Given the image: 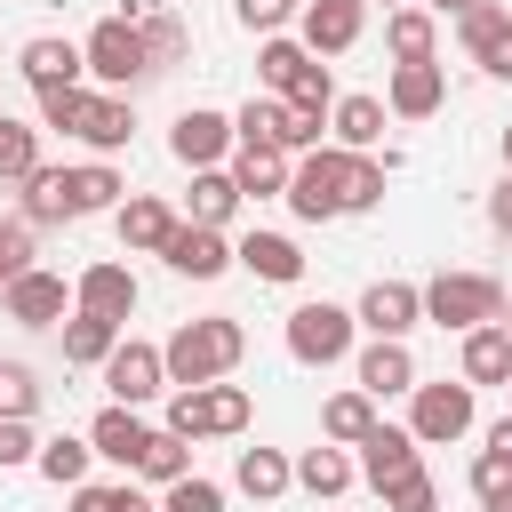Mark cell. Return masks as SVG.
<instances>
[{
  "label": "cell",
  "instance_id": "obj_53",
  "mask_svg": "<svg viewBox=\"0 0 512 512\" xmlns=\"http://www.w3.org/2000/svg\"><path fill=\"white\" fill-rule=\"evenodd\" d=\"M480 512H512V480H504V488H488V496H480Z\"/></svg>",
  "mask_w": 512,
  "mask_h": 512
},
{
  "label": "cell",
  "instance_id": "obj_27",
  "mask_svg": "<svg viewBox=\"0 0 512 512\" xmlns=\"http://www.w3.org/2000/svg\"><path fill=\"white\" fill-rule=\"evenodd\" d=\"M384 96H336V112H328V128H336V144L344 152H376L384 144Z\"/></svg>",
  "mask_w": 512,
  "mask_h": 512
},
{
  "label": "cell",
  "instance_id": "obj_52",
  "mask_svg": "<svg viewBox=\"0 0 512 512\" xmlns=\"http://www.w3.org/2000/svg\"><path fill=\"white\" fill-rule=\"evenodd\" d=\"M488 448H496V456H512V416H496V424H488Z\"/></svg>",
  "mask_w": 512,
  "mask_h": 512
},
{
  "label": "cell",
  "instance_id": "obj_3",
  "mask_svg": "<svg viewBox=\"0 0 512 512\" xmlns=\"http://www.w3.org/2000/svg\"><path fill=\"white\" fill-rule=\"evenodd\" d=\"M80 56H88V80L112 88V96H128L136 80H152V48H144L136 16H104V24L80 40Z\"/></svg>",
  "mask_w": 512,
  "mask_h": 512
},
{
  "label": "cell",
  "instance_id": "obj_31",
  "mask_svg": "<svg viewBox=\"0 0 512 512\" xmlns=\"http://www.w3.org/2000/svg\"><path fill=\"white\" fill-rule=\"evenodd\" d=\"M352 480H360V456H344L336 440H320V448L296 456V488H312V496H344Z\"/></svg>",
  "mask_w": 512,
  "mask_h": 512
},
{
  "label": "cell",
  "instance_id": "obj_38",
  "mask_svg": "<svg viewBox=\"0 0 512 512\" xmlns=\"http://www.w3.org/2000/svg\"><path fill=\"white\" fill-rule=\"evenodd\" d=\"M88 456H96L88 440H40V456H32V472H40L48 488H80V480H88Z\"/></svg>",
  "mask_w": 512,
  "mask_h": 512
},
{
  "label": "cell",
  "instance_id": "obj_48",
  "mask_svg": "<svg viewBox=\"0 0 512 512\" xmlns=\"http://www.w3.org/2000/svg\"><path fill=\"white\" fill-rule=\"evenodd\" d=\"M288 104H304V112H336V80H328V56H312V64L296 72Z\"/></svg>",
  "mask_w": 512,
  "mask_h": 512
},
{
  "label": "cell",
  "instance_id": "obj_15",
  "mask_svg": "<svg viewBox=\"0 0 512 512\" xmlns=\"http://www.w3.org/2000/svg\"><path fill=\"white\" fill-rule=\"evenodd\" d=\"M424 320V288L416 280H368V296H360V328L368 336H408Z\"/></svg>",
  "mask_w": 512,
  "mask_h": 512
},
{
  "label": "cell",
  "instance_id": "obj_22",
  "mask_svg": "<svg viewBox=\"0 0 512 512\" xmlns=\"http://www.w3.org/2000/svg\"><path fill=\"white\" fill-rule=\"evenodd\" d=\"M240 272H256V280H272V288H296V280H304V248H296L288 232H248V240H240Z\"/></svg>",
  "mask_w": 512,
  "mask_h": 512
},
{
  "label": "cell",
  "instance_id": "obj_45",
  "mask_svg": "<svg viewBox=\"0 0 512 512\" xmlns=\"http://www.w3.org/2000/svg\"><path fill=\"white\" fill-rule=\"evenodd\" d=\"M32 248H40V224H24V216H0V288H8L16 272H32Z\"/></svg>",
  "mask_w": 512,
  "mask_h": 512
},
{
  "label": "cell",
  "instance_id": "obj_49",
  "mask_svg": "<svg viewBox=\"0 0 512 512\" xmlns=\"http://www.w3.org/2000/svg\"><path fill=\"white\" fill-rule=\"evenodd\" d=\"M32 456H40L32 416H0V472H16V464H32Z\"/></svg>",
  "mask_w": 512,
  "mask_h": 512
},
{
  "label": "cell",
  "instance_id": "obj_50",
  "mask_svg": "<svg viewBox=\"0 0 512 512\" xmlns=\"http://www.w3.org/2000/svg\"><path fill=\"white\" fill-rule=\"evenodd\" d=\"M232 16H240L248 32H280L288 16H304V0H232Z\"/></svg>",
  "mask_w": 512,
  "mask_h": 512
},
{
  "label": "cell",
  "instance_id": "obj_37",
  "mask_svg": "<svg viewBox=\"0 0 512 512\" xmlns=\"http://www.w3.org/2000/svg\"><path fill=\"white\" fill-rule=\"evenodd\" d=\"M136 32H144V48H152V72L184 64V48H192V24H184V16H168V8H160V16H144V8H136Z\"/></svg>",
  "mask_w": 512,
  "mask_h": 512
},
{
  "label": "cell",
  "instance_id": "obj_26",
  "mask_svg": "<svg viewBox=\"0 0 512 512\" xmlns=\"http://www.w3.org/2000/svg\"><path fill=\"white\" fill-rule=\"evenodd\" d=\"M128 136H136V112H128V96H112V88H104V96H88V120H80V144H88L96 160H112V152H120Z\"/></svg>",
  "mask_w": 512,
  "mask_h": 512
},
{
  "label": "cell",
  "instance_id": "obj_19",
  "mask_svg": "<svg viewBox=\"0 0 512 512\" xmlns=\"http://www.w3.org/2000/svg\"><path fill=\"white\" fill-rule=\"evenodd\" d=\"M144 440H152V424L128 408V400H112V408H96V424H88V448L104 456V464H128L136 472V456H144Z\"/></svg>",
  "mask_w": 512,
  "mask_h": 512
},
{
  "label": "cell",
  "instance_id": "obj_9",
  "mask_svg": "<svg viewBox=\"0 0 512 512\" xmlns=\"http://www.w3.org/2000/svg\"><path fill=\"white\" fill-rule=\"evenodd\" d=\"M160 264H168L176 280H224V272L240 264V240H224L216 224H192V216H184V224L168 232V248H160Z\"/></svg>",
  "mask_w": 512,
  "mask_h": 512
},
{
  "label": "cell",
  "instance_id": "obj_21",
  "mask_svg": "<svg viewBox=\"0 0 512 512\" xmlns=\"http://www.w3.org/2000/svg\"><path fill=\"white\" fill-rule=\"evenodd\" d=\"M360 392H376V400L416 392V352H408V336H376V344L360 352Z\"/></svg>",
  "mask_w": 512,
  "mask_h": 512
},
{
  "label": "cell",
  "instance_id": "obj_41",
  "mask_svg": "<svg viewBox=\"0 0 512 512\" xmlns=\"http://www.w3.org/2000/svg\"><path fill=\"white\" fill-rule=\"evenodd\" d=\"M376 496H384V512H440V480H432L424 464H416V472H400V480H384Z\"/></svg>",
  "mask_w": 512,
  "mask_h": 512
},
{
  "label": "cell",
  "instance_id": "obj_51",
  "mask_svg": "<svg viewBox=\"0 0 512 512\" xmlns=\"http://www.w3.org/2000/svg\"><path fill=\"white\" fill-rule=\"evenodd\" d=\"M488 224H496V232H504V240H512V176H504V184H496V192H488Z\"/></svg>",
  "mask_w": 512,
  "mask_h": 512
},
{
  "label": "cell",
  "instance_id": "obj_43",
  "mask_svg": "<svg viewBox=\"0 0 512 512\" xmlns=\"http://www.w3.org/2000/svg\"><path fill=\"white\" fill-rule=\"evenodd\" d=\"M80 120H88V88H80V80H72V88H40V128L80 136Z\"/></svg>",
  "mask_w": 512,
  "mask_h": 512
},
{
  "label": "cell",
  "instance_id": "obj_12",
  "mask_svg": "<svg viewBox=\"0 0 512 512\" xmlns=\"http://www.w3.org/2000/svg\"><path fill=\"white\" fill-rule=\"evenodd\" d=\"M240 136H232V120L224 112H208V104H192V112H176V128H168V152L184 160V168H224V152H232Z\"/></svg>",
  "mask_w": 512,
  "mask_h": 512
},
{
  "label": "cell",
  "instance_id": "obj_8",
  "mask_svg": "<svg viewBox=\"0 0 512 512\" xmlns=\"http://www.w3.org/2000/svg\"><path fill=\"white\" fill-rule=\"evenodd\" d=\"M472 392H480V384H464V376H456V384H416V392H408V400H416V408H408V432H416L424 448L464 440V432H472V416H480V400H472Z\"/></svg>",
  "mask_w": 512,
  "mask_h": 512
},
{
  "label": "cell",
  "instance_id": "obj_25",
  "mask_svg": "<svg viewBox=\"0 0 512 512\" xmlns=\"http://www.w3.org/2000/svg\"><path fill=\"white\" fill-rule=\"evenodd\" d=\"M512 376V320L464 328V384H504Z\"/></svg>",
  "mask_w": 512,
  "mask_h": 512
},
{
  "label": "cell",
  "instance_id": "obj_44",
  "mask_svg": "<svg viewBox=\"0 0 512 512\" xmlns=\"http://www.w3.org/2000/svg\"><path fill=\"white\" fill-rule=\"evenodd\" d=\"M384 168H392V160L352 152V176H344V216H360V208H376V200H384Z\"/></svg>",
  "mask_w": 512,
  "mask_h": 512
},
{
  "label": "cell",
  "instance_id": "obj_34",
  "mask_svg": "<svg viewBox=\"0 0 512 512\" xmlns=\"http://www.w3.org/2000/svg\"><path fill=\"white\" fill-rule=\"evenodd\" d=\"M304 64H312V48H304V40H288V32H264V48H256V80H264V96H288Z\"/></svg>",
  "mask_w": 512,
  "mask_h": 512
},
{
  "label": "cell",
  "instance_id": "obj_14",
  "mask_svg": "<svg viewBox=\"0 0 512 512\" xmlns=\"http://www.w3.org/2000/svg\"><path fill=\"white\" fill-rule=\"evenodd\" d=\"M112 224H120V248H128V256H160L184 216H176L168 200H152V192H128V200L112 208Z\"/></svg>",
  "mask_w": 512,
  "mask_h": 512
},
{
  "label": "cell",
  "instance_id": "obj_4",
  "mask_svg": "<svg viewBox=\"0 0 512 512\" xmlns=\"http://www.w3.org/2000/svg\"><path fill=\"white\" fill-rule=\"evenodd\" d=\"M424 320L432 328H488V320H504V280H488V272H440V280H424Z\"/></svg>",
  "mask_w": 512,
  "mask_h": 512
},
{
  "label": "cell",
  "instance_id": "obj_39",
  "mask_svg": "<svg viewBox=\"0 0 512 512\" xmlns=\"http://www.w3.org/2000/svg\"><path fill=\"white\" fill-rule=\"evenodd\" d=\"M280 128H288V96H248L232 112V136L240 144H280Z\"/></svg>",
  "mask_w": 512,
  "mask_h": 512
},
{
  "label": "cell",
  "instance_id": "obj_36",
  "mask_svg": "<svg viewBox=\"0 0 512 512\" xmlns=\"http://www.w3.org/2000/svg\"><path fill=\"white\" fill-rule=\"evenodd\" d=\"M32 168H40V128L16 120V112H0V184H24Z\"/></svg>",
  "mask_w": 512,
  "mask_h": 512
},
{
  "label": "cell",
  "instance_id": "obj_2",
  "mask_svg": "<svg viewBox=\"0 0 512 512\" xmlns=\"http://www.w3.org/2000/svg\"><path fill=\"white\" fill-rule=\"evenodd\" d=\"M168 432H184V440H232V432H248V384H232V376L176 384L168 392Z\"/></svg>",
  "mask_w": 512,
  "mask_h": 512
},
{
  "label": "cell",
  "instance_id": "obj_23",
  "mask_svg": "<svg viewBox=\"0 0 512 512\" xmlns=\"http://www.w3.org/2000/svg\"><path fill=\"white\" fill-rule=\"evenodd\" d=\"M456 40H464V56L488 72V64L512 48V8H504V0H480V8H464V16H456Z\"/></svg>",
  "mask_w": 512,
  "mask_h": 512
},
{
  "label": "cell",
  "instance_id": "obj_20",
  "mask_svg": "<svg viewBox=\"0 0 512 512\" xmlns=\"http://www.w3.org/2000/svg\"><path fill=\"white\" fill-rule=\"evenodd\" d=\"M72 296H80V312H104V320L128 328V312H136V272H128V264H88V272L72 280Z\"/></svg>",
  "mask_w": 512,
  "mask_h": 512
},
{
  "label": "cell",
  "instance_id": "obj_57",
  "mask_svg": "<svg viewBox=\"0 0 512 512\" xmlns=\"http://www.w3.org/2000/svg\"><path fill=\"white\" fill-rule=\"evenodd\" d=\"M504 392H512V376H504Z\"/></svg>",
  "mask_w": 512,
  "mask_h": 512
},
{
  "label": "cell",
  "instance_id": "obj_13",
  "mask_svg": "<svg viewBox=\"0 0 512 512\" xmlns=\"http://www.w3.org/2000/svg\"><path fill=\"white\" fill-rule=\"evenodd\" d=\"M16 216L24 224H40V232H56V224H72L80 216V200H72V168H32L24 184H16Z\"/></svg>",
  "mask_w": 512,
  "mask_h": 512
},
{
  "label": "cell",
  "instance_id": "obj_55",
  "mask_svg": "<svg viewBox=\"0 0 512 512\" xmlns=\"http://www.w3.org/2000/svg\"><path fill=\"white\" fill-rule=\"evenodd\" d=\"M504 176H512V128H504Z\"/></svg>",
  "mask_w": 512,
  "mask_h": 512
},
{
  "label": "cell",
  "instance_id": "obj_47",
  "mask_svg": "<svg viewBox=\"0 0 512 512\" xmlns=\"http://www.w3.org/2000/svg\"><path fill=\"white\" fill-rule=\"evenodd\" d=\"M0 416H40V376L24 360H0Z\"/></svg>",
  "mask_w": 512,
  "mask_h": 512
},
{
  "label": "cell",
  "instance_id": "obj_10",
  "mask_svg": "<svg viewBox=\"0 0 512 512\" xmlns=\"http://www.w3.org/2000/svg\"><path fill=\"white\" fill-rule=\"evenodd\" d=\"M360 32H368V0H304V16H296V40L312 56H344V48H360Z\"/></svg>",
  "mask_w": 512,
  "mask_h": 512
},
{
  "label": "cell",
  "instance_id": "obj_56",
  "mask_svg": "<svg viewBox=\"0 0 512 512\" xmlns=\"http://www.w3.org/2000/svg\"><path fill=\"white\" fill-rule=\"evenodd\" d=\"M368 8H408V0H368Z\"/></svg>",
  "mask_w": 512,
  "mask_h": 512
},
{
  "label": "cell",
  "instance_id": "obj_6",
  "mask_svg": "<svg viewBox=\"0 0 512 512\" xmlns=\"http://www.w3.org/2000/svg\"><path fill=\"white\" fill-rule=\"evenodd\" d=\"M352 328H360V312L312 296V304L288 312V360H296V368H336V360L352 352Z\"/></svg>",
  "mask_w": 512,
  "mask_h": 512
},
{
  "label": "cell",
  "instance_id": "obj_32",
  "mask_svg": "<svg viewBox=\"0 0 512 512\" xmlns=\"http://www.w3.org/2000/svg\"><path fill=\"white\" fill-rule=\"evenodd\" d=\"M184 208H192V224H232V208H240V184H232V168H192V192H184Z\"/></svg>",
  "mask_w": 512,
  "mask_h": 512
},
{
  "label": "cell",
  "instance_id": "obj_16",
  "mask_svg": "<svg viewBox=\"0 0 512 512\" xmlns=\"http://www.w3.org/2000/svg\"><path fill=\"white\" fill-rule=\"evenodd\" d=\"M416 464H424V440L408 424H368V440H360V480L368 488H384V480H400Z\"/></svg>",
  "mask_w": 512,
  "mask_h": 512
},
{
  "label": "cell",
  "instance_id": "obj_46",
  "mask_svg": "<svg viewBox=\"0 0 512 512\" xmlns=\"http://www.w3.org/2000/svg\"><path fill=\"white\" fill-rule=\"evenodd\" d=\"M160 512H224V488H216V480H200V472H184V480H168V488H160Z\"/></svg>",
  "mask_w": 512,
  "mask_h": 512
},
{
  "label": "cell",
  "instance_id": "obj_7",
  "mask_svg": "<svg viewBox=\"0 0 512 512\" xmlns=\"http://www.w3.org/2000/svg\"><path fill=\"white\" fill-rule=\"evenodd\" d=\"M0 312H8L16 328H64V320L80 312V296L64 288V272H48V264H32V272H16V280L0 288Z\"/></svg>",
  "mask_w": 512,
  "mask_h": 512
},
{
  "label": "cell",
  "instance_id": "obj_33",
  "mask_svg": "<svg viewBox=\"0 0 512 512\" xmlns=\"http://www.w3.org/2000/svg\"><path fill=\"white\" fill-rule=\"evenodd\" d=\"M368 424H376V392H336L328 408H320V440H336V448H360L368 440Z\"/></svg>",
  "mask_w": 512,
  "mask_h": 512
},
{
  "label": "cell",
  "instance_id": "obj_40",
  "mask_svg": "<svg viewBox=\"0 0 512 512\" xmlns=\"http://www.w3.org/2000/svg\"><path fill=\"white\" fill-rule=\"evenodd\" d=\"M120 168L112 160H88V168H72V200H80V216H96V208H120Z\"/></svg>",
  "mask_w": 512,
  "mask_h": 512
},
{
  "label": "cell",
  "instance_id": "obj_42",
  "mask_svg": "<svg viewBox=\"0 0 512 512\" xmlns=\"http://www.w3.org/2000/svg\"><path fill=\"white\" fill-rule=\"evenodd\" d=\"M64 496H72V512H160V504H152L144 488H128V480H120V488H96V480H80V488H64Z\"/></svg>",
  "mask_w": 512,
  "mask_h": 512
},
{
  "label": "cell",
  "instance_id": "obj_1",
  "mask_svg": "<svg viewBox=\"0 0 512 512\" xmlns=\"http://www.w3.org/2000/svg\"><path fill=\"white\" fill-rule=\"evenodd\" d=\"M160 360H168V384H216V376H232V368L248 360V328H240L232 312L184 320V328L160 344Z\"/></svg>",
  "mask_w": 512,
  "mask_h": 512
},
{
  "label": "cell",
  "instance_id": "obj_35",
  "mask_svg": "<svg viewBox=\"0 0 512 512\" xmlns=\"http://www.w3.org/2000/svg\"><path fill=\"white\" fill-rule=\"evenodd\" d=\"M184 472H192V440L160 424V432L144 440V456H136V480H152V488H168V480H184Z\"/></svg>",
  "mask_w": 512,
  "mask_h": 512
},
{
  "label": "cell",
  "instance_id": "obj_17",
  "mask_svg": "<svg viewBox=\"0 0 512 512\" xmlns=\"http://www.w3.org/2000/svg\"><path fill=\"white\" fill-rule=\"evenodd\" d=\"M16 72H24L32 96H40V88H72V80L88 72V56H80L72 40H56V32H32V40L16 48Z\"/></svg>",
  "mask_w": 512,
  "mask_h": 512
},
{
  "label": "cell",
  "instance_id": "obj_5",
  "mask_svg": "<svg viewBox=\"0 0 512 512\" xmlns=\"http://www.w3.org/2000/svg\"><path fill=\"white\" fill-rule=\"evenodd\" d=\"M344 176H352V152L344 144H320V152H304L296 168H288V208H296V224H328V216H344Z\"/></svg>",
  "mask_w": 512,
  "mask_h": 512
},
{
  "label": "cell",
  "instance_id": "obj_28",
  "mask_svg": "<svg viewBox=\"0 0 512 512\" xmlns=\"http://www.w3.org/2000/svg\"><path fill=\"white\" fill-rule=\"evenodd\" d=\"M232 488H240V496H256V504H272V496H288V488H296V464H288L280 448H240Z\"/></svg>",
  "mask_w": 512,
  "mask_h": 512
},
{
  "label": "cell",
  "instance_id": "obj_11",
  "mask_svg": "<svg viewBox=\"0 0 512 512\" xmlns=\"http://www.w3.org/2000/svg\"><path fill=\"white\" fill-rule=\"evenodd\" d=\"M104 384H112V400H128V408H144L152 392H168V360H160V344L120 336L112 360H104Z\"/></svg>",
  "mask_w": 512,
  "mask_h": 512
},
{
  "label": "cell",
  "instance_id": "obj_54",
  "mask_svg": "<svg viewBox=\"0 0 512 512\" xmlns=\"http://www.w3.org/2000/svg\"><path fill=\"white\" fill-rule=\"evenodd\" d=\"M432 16H464V8H480V0H424Z\"/></svg>",
  "mask_w": 512,
  "mask_h": 512
},
{
  "label": "cell",
  "instance_id": "obj_18",
  "mask_svg": "<svg viewBox=\"0 0 512 512\" xmlns=\"http://www.w3.org/2000/svg\"><path fill=\"white\" fill-rule=\"evenodd\" d=\"M392 120H432L448 104V72L440 64H392V88H384Z\"/></svg>",
  "mask_w": 512,
  "mask_h": 512
},
{
  "label": "cell",
  "instance_id": "obj_24",
  "mask_svg": "<svg viewBox=\"0 0 512 512\" xmlns=\"http://www.w3.org/2000/svg\"><path fill=\"white\" fill-rule=\"evenodd\" d=\"M232 184H240V200H280L288 192V152L280 144H240L232 152Z\"/></svg>",
  "mask_w": 512,
  "mask_h": 512
},
{
  "label": "cell",
  "instance_id": "obj_30",
  "mask_svg": "<svg viewBox=\"0 0 512 512\" xmlns=\"http://www.w3.org/2000/svg\"><path fill=\"white\" fill-rule=\"evenodd\" d=\"M112 344H120V320H104V312H72L64 320V368H104Z\"/></svg>",
  "mask_w": 512,
  "mask_h": 512
},
{
  "label": "cell",
  "instance_id": "obj_29",
  "mask_svg": "<svg viewBox=\"0 0 512 512\" xmlns=\"http://www.w3.org/2000/svg\"><path fill=\"white\" fill-rule=\"evenodd\" d=\"M384 48H392V64H432V48H440L432 8H384Z\"/></svg>",
  "mask_w": 512,
  "mask_h": 512
}]
</instances>
